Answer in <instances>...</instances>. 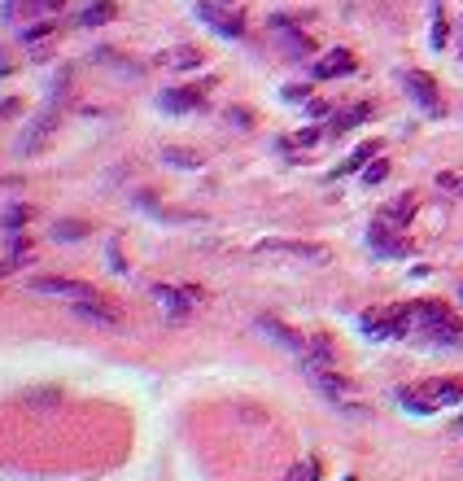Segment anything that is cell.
<instances>
[{
	"instance_id": "1",
	"label": "cell",
	"mask_w": 463,
	"mask_h": 481,
	"mask_svg": "<svg viewBox=\"0 0 463 481\" xmlns=\"http://www.w3.org/2000/svg\"><path fill=\"white\" fill-rule=\"evenodd\" d=\"M411 311L420 319H411V328L428 341V346H463V324L442 307V302H411Z\"/></svg>"
},
{
	"instance_id": "2",
	"label": "cell",
	"mask_w": 463,
	"mask_h": 481,
	"mask_svg": "<svg viewBox=\"0 0 463 481\" xmlns=\"http://www.w3.org/2000/svg\"><path fill=\"white\" fill-rule=\"evenodd\" d=\"M153 302L166 311L171 324H184L188 311H193V302H201V289L184 285V289H175V285H153Z\"/></svg>"
},
{
	"instance_id": "3",
	"label": "cell",
	"mask_w": 463,
	"mask_h": 481,
	"mask_svg": "<svg viewBox=\"0 0 463 481\" xmlns=\"http://www.w3.org/2000/svg\"><path fill=\"white\" fill-rule=\"evenodd\" d=\"M306 376H311V385H315L328 402H337V407L354 402V394H358V385L350 381V376H341L337 368H319V372H306Z\"/></svg>"
},
{
	"instance_id": "4",
	"label": "cell",
	"mask_w": 463,
	"mask_h": 481,
	"mask_svg": "<svg viewBox=\"0 0 463 481\" xmlns=\"http://www.w3.org/2000/svg\"><path fill=\"white\" fill-rule=\"evenodd\" d=\"M74 319H84V324H101V328H114L122 315H118V307H114V302H105V298H101V293H92V298H79V302H74Z\"/></svg>"
},
{
	"instance_id": "5",
	"label": "cell",
	"mask_w": 463,
	"mask_h": 481,
	"mask_svg": "<svg viewBox=\"0 0 463 481\" xmlns=\"http://www.w3.org/2000/svg\"><path fill=\"white\" fill-rule=\"evenodd\" d=\"M402 88L416 96V106L424 114H442V96H437V88H433V79L424 70H402Z\"/></svg>"
},
{
	"instance_id": "6",
	"label": "cell",
	"mask_w": 463,
	"mask_h": 481,
	"mask_svg": "<svg viewBox=\"0 0 463 481\" xmlns=\"http://www.w3.org/2000/svg\"><path fill=\"white\" fill-rule=\"evenodd\" d=\"M253 328H258L263 337H271L275 346H285L289 354H297V359H302V354H306V337H297L293 328H285V324H280V319H271V315H258V319H253Z\"/></svg>"
},
{
	"instance_id": "7",
	"label": "cell",
	"mask_w": 463,
	"mask_h": 481,
	"mask_svg": "<svg viewBox=\"0 0 463 481\" xmlns=\"http://www.w3.org/2000/svg\"><path fill=\"white\" fill-rule=\"evenodd\" d=\"M315 79H341V74H354V53H345V48H332V53H324L315 66H311Z\"/></svg>"
},
{
	"instance_id": "8",
	"label": "cell",
	"mask_w": 463,
	"mask_h": 481,
	"mask_svg": "<svg viewBox=\"0 0 463 481\" xmlns=\"http://www.w3.org/2000/svg\"><path fill=\"white\" fill-rule=\"evenodd\" d=\"M258 254H297V259H315V263H324L328 249H324V245H311V241H263Z\"/></svg>"
},
{
	"instance_id": "9",
	"label": "cell",
	"mask_w": 463,
	"mask_h": 481,
	"mask_svg": "<svg viewBox=\"0 0 463 481\" xmlns=\"http://www.w3.org/2000/svg\"><path fill=\"white\" fill-rule=\"evenodd\" d=\"M197 18H205V22H210L219 35H227V40H245V22L232 18V13H223V9H215V5H197Z\"/></svg>"
},
{
	"instance_id": "10",
	"label": "cell",
	"mask_w": 463,
	"mask_h": 481,
	"mask_svg": "<svg viewBox=\"0 0 463 481\" xmlns=\"http://www.w3.org/2000/svg\"><path fill=\"white\" fill-rule=\"evenodd\" d=\"M201 62H205V53H201V48H193V44H179V48L158 53V66H166V70H197Z\"/></svg>"
},
{
	"instance_id": "11",
	"label": "cell",
	"mask_w": 463,
	"mask_h": 481,
	"mask_svg": "<svg viewBox=\"0 0 463 481\" xmlns=\"http://www.w3.org/2000/svg\"><path fill=\"white\" fill-rule=\"evenodd\" d=\"M158 106L166 114H188V110H201V92H193V88H166L158 96Z\"/></svg>"
},
{
	"instance_id": "12",
	"label": "cell",
	"mask_w": 463,
	"mask_h": 481,
	"mask_svg": "<svg viewBox=\"0 0 463 481\" xmlns=\"http://www.w3.org/2000/svg\"><path fill=\"white\" fill-rule=\"evenodd\" d=\"M367 245L376 249V254H384V259H402L406 254V245L398 241V237H389V223H372V232H367Z\"/></svg>"
},
{
	"instance_id": "13",
	"label": "cell",
	"mask_w": 463,
	"mask_h": 481,
	"mask_svg": "<svg viewBox=\"0 0 463 481\" xmlns=\"http://www.w3.org/2000/svg\"><path fill=\"white\" fill-rule=\"evenodd\" d=\"M31 289H35V293H57V298H74V302H79V298H92V293H96L92 285H79V281H57V276H48V281H35Z\"/></svg>"
},
{
	"instance_id": "14",
	"label": "cell",
	"mask_w": 463,
	"mask_h": 481,
	"mask_svg": "<svg viewBox=\"0 0 463 481\" xmlns=\"http://www.w3.org/2000/svg\"><path fill=\"white\" fill-rule=\"evenodd\" d=\"M420 390L433 407H455V402H463V381H428Z\"/></svg>"
},
{
	"instance_id": "15",
	"label": "cell",
	"mask_w": 463,
	"mask_h": 481,
	"mask_svg": "<svg viewBox=\"0 0 463 481\" xmlns=\"http://www.w3.org/2000/svg\"><path fill=\"white\" fill-rule=\"evenodd\" d=\"M271 27H275V35H280V44H285L289 48V53L293 57H302V53H311V40H306L297 27H289V22L285 18H271Z\"/></svg>"
},
{
	"instance_id": "16",
	"label": "cell",
	"mask_w": 463,
	"mask_h": 481,
	"mask_svg": "<svg viewBox=\"0 0 463 481\" xmlns=\"http://www.w3.org/2000/svg\"><path fill=\"white\" fill-rule=\"evenodd\" d=\"M118 18V5L114 0H92V5L79 13V27H105V22Z\"/></svg>"
},
{
	"instance_id": "17",
	"label": "cell",
	"mask_w": 463,
	"mask_h": 481,
	"mask_svg": "<svg viewBox=\"0 0 463 481\" xmlns=\"http://www.w3.org/2000/svg\"><path fill=\"white\" fill-rule=\"evenodd\" d=\"M411 210H416V197L406 193V197L394 201V206H384L380 215H384V223H389V227H406V223H411Z\"/></svg>"
},
{
	"instance_id": "18",
	"label": "cell",
	"mask_w": 463,
	"mask_h": 481,
	"mask_svg": "<svg viewBox=\"0 0 463 481\" xmlns=\"http://www.w3.org/2000/svg\"><path fill=\"white\" fill-rule=\"evenodd\" d=\"M372 114H376L372 106H354V110H345V114L332 118V132H350V128H358V123H367Z\"/></svg>"
},
{
	"instance_id": "19",
	"label": "cell",
	"mask_w": 463,
	"mask_h": 481,
	"mask_svg": "<svg viewBox=\"0 0 463 481\" xmlns=\"http://www.w3.org/2000/svg\"><path fill=\"white\" fill-rule=\"evenodd\" d=\"M376 145H380V140H372V145H363V149H358V154H354V158H350L345 166H337V171H332V180H341V175H350V171H363V166H367V162L376 158Z\"/></svg>"
},
{
	"instance_id": "20",
	"label": "cell",
	"mask_w": 463,
	"mask_h": 481,
	"mask_svg": "<svg viewBox=\"0 0 463 481\" xmlns=\"http://www.w3.org/2000/svg\"><path fill=\"white\" fill-rule=\"evenodd\" d=\"M398 402H402L406 412H416V416H433V412H437L433 402H428L424 394H416V390H398Z\"/></svg>"
},
{
	"instance_id": "21",
	"label": "cell",
	"mask_w": 463,
	"mask_h": 481,
	"mask_svg": "<svg viewBox=\"0 0 463 481\" xmlns=\"http://www.w3.org/2000/svg\"><path fill=\"white\" fill-rule=\"evenodd\" d=\"M162 162H171V166H188V171H197V166H201V154H188V149H175V145H166V149H162Z\"/></svg>"
},
{
	"instance_id": "22",
	"label": "cell",
	"mask_w": 463,
	"mask_h": 481,
	"mask_svg": "<svg viewBox=\"0 0 463 481\" xmlns=\"http://www.w3.org/2000/svg\"><path fill=\"white\" fill-rule=\"evenodd\" d=\"M384 175H389V162H384V158H372V162L363 166V184L376 188V184H384Z\"/></svg>"
},
{
	"instance_id": "23",
	"label": "cell",
	"mask_w": 463,
	"mask_h": 481,
	"mask_svg": "<svg viewBox=\"0 0 463 481\" xmlns=\"http://www.w3.org/2000/svg\"><path fill=\"white\" fill-rule=\"evenodd\" d=\"M285 481H319V460H302V464H293Z\"/></svg>"
},
{
	"instance_id": "24",
	"label": "cell",
	"mask_w": 463,
	"mask_h": 481,
	"mask_svg": "<svg viewBox=\"0 0 463 481\" xmlns=\"http://www.w3.org/2000/svg\"><path fill=\"white\" fill-rule=\"evenodd\" d=\"M53 237L57 241H79V237H88V223H57Z\"/></svg>"
},
{
	"instance_id": "25",
	"label": "cell",
	"mask_w": 463,
	"mask_h": 481,
	"mask_svg": "<svg viewBox=\"0 0 463 481\" xmlns=\"http://www.w3.org/2000/svg\"><path fill=\"white\" fill-rule=\"evenodd\" d=\"M48 31H53V27H48V22H40V27H27V31H22V40H27V44H40Z\"/></svg>"
},
{
	"instance_id": "26",
	"label": "cell",
	"mask_w": 463,
	"mask_h": 481,
	"mask_svg": "<svg viewBox=\"0 0 463 481\" xmlns=\"http://www.w3.org/2000/svg\"><path fill=\"white\" fill-rule=\"evenodd\" d=\"M319 136H324V128H306V132H297V136H293L289 145H315Z\"/></svg>"
},
{
	"instance_id": "27",
	"label": "cell",
	"mask_w": 463,
	"mask_h": 481,
	"mask_svg": "<svg viewBox=\"0 0 463 481\" xmlns=\"http://www.w3.org/2000/svg\"><path fill=\"white\" fill-rule=\"evenodd\" d=\"M31 215L22 210V206H13V210H5V227H18V223H27Z\"/></svg>"
},
{
	"instance_id": "28",
	"label": "cell",
	"mask_w": 463,
	"mask_h": 481,
	"mask_svg": "<svg viewBox=\"0 0 463 481\" xmlns=\"http://www.w3.org/2000/svg\"><path fill=\"white\" fill-rule=\"evenodd\" d=\"M446 44V18H437L433 22V48H442Z\"/></svg>"
},
{
	"instance_id": "29",
	"label": "cell",
	"mask_w": 463,
	"mask_h": 481,
	"mask_svg": "<svg viewBox=\"0 0 463 481\" xmlns=\"http://www.w3.org/2000/svg\"><path fill=\"white\" fill-rule=\"evenodd\" d=\"M27 249H31L27 241H13V245H9V263H22V259H27Z\"/></svg>"
},
{
	"instance_id": "30",
	"label": "cell",
	"mask_w": 463,
	"mask_h": 481,
	"mask_svg": "<svg viewBox=\"0 0 463 481\" xmlns=\"http://www.w3.org/2000/svg\"><path fill=\"white\" fill-rule=\"evenodd\" d=\"M328 110L332 106H324V101H311V106H306V114H311V118H328Z\"/></svg>"
},
{
	"instance_id": "31",
	"label": "cell",
	"mask_w": 463,
	"mask_h": 481,
	"mask_svg": "<svg viewBox=\"0 0 463 481\" xmlns=\"http://www.w3.org/2000/svg\"><path fill=\"white\" fill-rule=\"evenodd\" d=\"M285 101H306V88H302V84H289V88H285Z\"/></svg>"
},
{
	"instance_id": "32",
	"label": "cell",
	"mask_w": 463,
	"mask_h": 481,
	"mask_svg": "<svg viewBox=\"0 0 463 481\" xmlns=\"http://www.w3.org/2000/svg\"><path fill=\"white\" fill-rule=\"evenodd\" d=\"M40 9H62V0H40Z\"/></svg>"
},
{
	"instance_id": "33",
	"label": "cell",
	"mask_w": 463,
	"mask_h": 481,
	"mask_svg": "<svg viewBox=\"0 0 463 481\" xmlns=\"http://www.w3.org/2000/svg\"><path fill=\"white\" fill-rule=\"evenodd\" d=\"M455 434H463V416H459V420H455Z\"/></svg>"
},
{
	"instance_id": "34",
	"label": "cell",
	"mask_w": 463,
	"mask_h": 481,
	"mask_svg": "<svg viewBox=\"0 0 463 481\" xmlns=\"http://www.w3.org/2000/svg\"><path fill=\"white\" fill-rule=\"evenodd\" d=\"M459 298H463V285H459Z\"/></svg>"
}]
</instances>
